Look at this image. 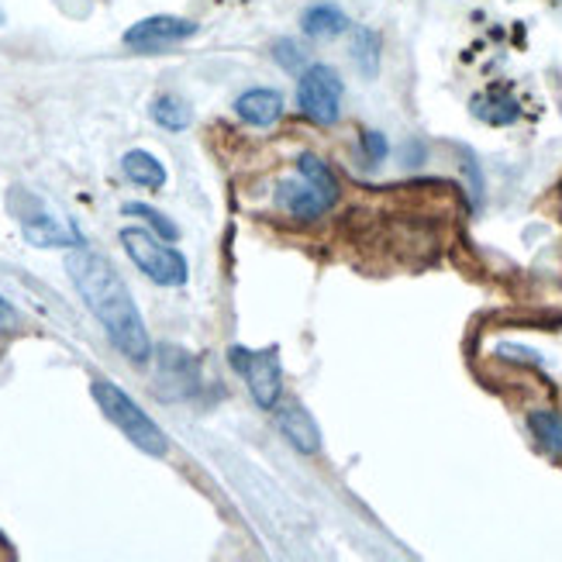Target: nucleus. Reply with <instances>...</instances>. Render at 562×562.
Returning <instances> with one entry per match:
<instances>
[{"label": "nucleus", "instance_id": "nucleus-17", "mask_svg": "<svg viewBox=\"0 0 562 562\" xmlns=\"http://www.w3.org/2000/svg\"><path fill=\"white\" fill-rule=\"evenodd\" d=\"M273 59L286 72H304V66H307V53L293 38H277L273 42Z\"/></svg>", "mask_w": 562, "mask_h": 562}, {"label": "nucleus", "instance_id": "nucleus-20", "mask_svg": "<svg viewBox=\"0 0 562 562\" xmlns=\"http://www.w3.org/2000/svg\"><path fill=\"white\" fill-rule=\"evenodd\" d=\"M21 325V317H18V311L0 297V331H14Z\"/></svg>", "mask_w": 562, "mask_h": 562}, {"label": "nucleus", "instance_id": "nucleus-16", "mask_svg": "<svg viewBox=\"0 0 562 562\" xmlns=\"http://www.w3.org/2000/svg\"><path fill=\"white\" fill-rule=\"evenodd\" d=\"M352 59L359 66V72L366 80L376 77V66H380V35L373 29H356L352 32Z\"/></svg>", "mask_w": 562, "mask_h": 562}, {"label": "nucleus", "instance_id": "nucleus-18", "mask_svg": "<svg viewBox=\"0 0 562 562\" xmlns=\"http://www.w3.org/2000/svg\"><path fill=\"white\" fill-rule=\"evenodd\" d=\"M125 214H138V217H145L156 232H159V238H166V241H173L177 235H180V228L173 225V222H166V214H159L156 207H149V204H125Z\"/></svg>", "mask_w": 562, "mask_h": 562}, {"label": "nucleus", "instance_id": "nucleus-15", "mask_svg": "<svg viewBox=\"0 0 562 562\" xmlns=\"http://www.w3.org/2000/svg\"><path fill=\"white\" fill-rule=\"evenodd\" d=\"M153 121H156L159 128H166V132H183L193 121V114H190V108L180 101V97L162 93V97H156V101H153Z\"/></svg>", "mask_w": 562, "mask_h": 562}, {"label": "nucleus", "instance_id": "nucleus-10", "mask_svg": "<svg viewBox=\"0 0 562 562\" xmlns=\"http://www.w3.org/2000/svg\"><path fill=\"white\" fill-rule=\"evenodd\" d=\"M286 104H283V93L270 90V87H256V90H246L235 101V114L246 121V125H256V128H270L283 117Z\"/></svg>", "mask_w": 562, "mask_h": 562}, {"label": "nucleus", "instance_id": "nucleus-3", "mask_svg": "<svg viewBox=\"0 0 562 562\" xmlns=\"http://www.w3.org/2000/svg\"><path fill=\"white\" fill-rule=\"evenodd\" d=\"M297 177L301 180H286L277 190V204L286 214H293V217H322L338 204L341 187H338V177L331 173L325 159L304 153L297 159Z\"/></svg>", "mask_w": 562, "mask_h": 562}, {"label": "nucleus", "instance_id": "nucleus-9", "mask_svg": "<svg viewBox=\"0 0 562 562\" xmlns=\"http://www.w3.org/2000/svg\"><path fill=\"white\" fill-rule=\"evenodd\" d=\"M277 428L283 431L286 442L304 452V456H314L322 452V428L311 418V411H304L301 404H286L277 411Z\"/></svg>", "mask_w": 562, "mask_h": 562}, {"label": "nucleus", "instance_id": "nucleus-14", "mask_svg": "<svg viewBox=\"0 0 562 562\" xmlns=\"http://www.w3.org/2000/svg\"><path fill=\"white\" fill-rule=\"evenodd\" d=\"M528 428L552 459H562V414L559 411H531Z\"/></svg>", "mask_w": 562, "mask_h": 562}, {"label": "nucleus", "instance_id": "nucleus-2", "mask_svg": "<svg viewBox=\"0 0 562 562\" xmlns=\"http://www.w3.org/2000/svg\"><path fill=\"white\" fill-rule=\"evenodd\" d=\"M90 394H93L97 407L104 411V418H108L121 435H125L135 449H142L145 456H166V449H169L166 431H162V428L149 418V414H145L117 383H111V380H104V376H97V380L90 383Z\"/></svg>", "mask_w": 562, "mask_h": 562}, {"label": "nucleus", "instance_id": "nucleus-13", "mask_svg": "<svg viewBox=\"0 0 562 562\" xmlns=\"http://www.w3.org/2000/svg\"><path fill=\"white\" fill-rule=\"evenodd\" d=\"M121 169H125V177L138 187H149V190H159L166 183V166L145 149H132L121 159Z\"/></svg>", "mask_w": 562, "mask_h": 562}, {"label": "nucleus", "instance_id": "nucleus-11", "mask_svg": "<svg viewBox=\"0 0 562 562\" xmlns=\"http://www.w3.org/2000/svg\"><path fill=\"white\" fill-rule=\"evenodd\" d=\"M470 108H473V114H476L480 121H486V125H497V128L515 125L518 114H521L518 97L510 93V90H504V87H491V90L476 93Z\"/></svg>", "mask_w": 562, "mask_h": 562}, {"label": "nucleus", "instance_id": "nucleus-7", "mask_svg": "<svg viewBox=\"0 0 562 562\" xmlns=\"http://www.w3.org/2000/svg\"><path fill=\"white\" fill-rule=\"evenodd\" d=\"M198 35V21H187V18H173V14H156V18H145L138 24L125 32V45L135 48V53H159L166 45H177L183 38Z\"/></svg>", "mask_w": 562, "mask_h": 562}, {"label": "nucleus", "instance_id": "nucleus-5", "mask_svg": "<svg viewBox=\"0 0 562 562\" xmlns=\"http://www.w3.org/2000/svg\"><path fill=\"white\" fill-rule=\"evenodd\" d=\"M228 362L232 370L246 380L252 401L262 407V411H273L280 404V394H283V370H280V359H277V349L270 352H252L246 346H232L228 349Z\"/></svg>", "mask_w": 562, "mask_h": 562}, {"label": "nucleus", "instance_id": "nucleus-6", "mask_svg": "<svg viewBox=\"0 0 562 562\" xmlns=\"http://www.w3.org/2000/svg\"><path fill=\"white\" fill-rule=\"evenodd\" d=\"M341 93L346 83L331 66H307L297 80V104L314 125H335L341 117Z\"/></svg>", "mask_w": 562, "mask_h": 562}, {"label": "nucleus", "instance_id": "nucleus-19", "mask_svg": "<svg viewBox=\"0 0 562 562\" xmlns=\"http://www.w3.org/2000/svg\"><path fill=\"white\" fill-rule=\"evenodd\" d=\"M362 149H366V159L370 162H383L386 153H390V145L380 132H362Z\"/></svg>", "mask_w": 562, "mask_h": 562}, {"label": "nucleus", "instance_id": "nucleus-1", "mask_svg": "<svg viewBox=\"0 0 562 562\" xmlns=\"http://www.w3.org/2000/svg\"><path fill=\"white\" fill-rule=\"evenodd\" d=\"M66 273H69L72 286L80 290V297L87 301L90 314L101 322L104 335L111 338V346L138 366L149 362V356H153L149 331H145L142 311L132 301V293H128L125 280L117 277L114 266L104 256L77 249L66 259Z\"/></svg>", "mask_w": 562, "mask_h": 562}, {"label": "nucleus", "instance_id": "nucleus-12", "mask_svg": "<svg viewBox=\"0 0 562 562\" xmlns=\"http://www.w3.org/2000/svg\"><path fill=\"white\" fill-rule=\"evenodd\" d=\"M301 29H304L307 38L328 42V38H338L341 32H349V18L335 4H311L304 11V18H301Z\"/></svg>", "mask_w": 562, "mask_h": 562}, {"label": "nucleus", "instance_id": "nucleus-8", "mask_svg": "<svg viewBox=\"0 0 562 562\" xmlns=\"http://www.w3.org/2000/svg\"><path fill=\"white\" fill-rule=\"evenodd\" d=\"M21 232L24 238L32 241V246H42V249H77L83 246L80 232L72 225H63L59 217H53L48 211H42L38 204L32 211H21Z\"/></svg>", "mask_w": 562, "mask_h": 562}, {"label": "nucleus", "instance_id": "nucleus-4", "mask_svg": "<svg viewBox=\"0 0 562 562\" xmlns=\"http://www.w3.org/2000/svg\"><path fill=\"white\" fill-rule=\"evenodd\" d=\"M121 246H125L128 259L138 266V273H145L159 286H183L190 277V266L180 249L166 246V238L149 235L145 228H125L121 232Z\"/></svg>", "mask_w": 562, "mask_h": 562}]
</instances>
